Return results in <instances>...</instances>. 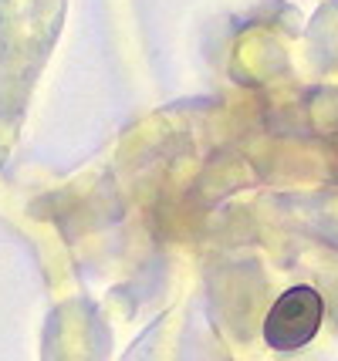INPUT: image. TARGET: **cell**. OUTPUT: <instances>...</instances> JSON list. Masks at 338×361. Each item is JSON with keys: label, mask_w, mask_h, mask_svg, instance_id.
Wrapping results in <instances>:
<instances>
[{"label": "cell", "mask_w": 338, "mask_h": 361, "mask_svg": "<svg viewBox=\"0 0 338 361\" xmlns=\"http://www.w3.org/2000/svg\"><path fill=\"white\" fill-rule=\"evenodd\" d=\"M322 314H325L322 294L315 287L298 283V287L284 290L281 298L274 300L271 314L264 321V341L274 351H298L318 334Z\"/></svg>", "instance_id": "obj_1"}]
</instances>
